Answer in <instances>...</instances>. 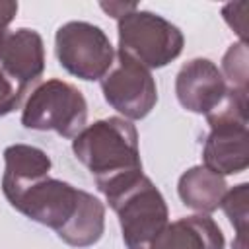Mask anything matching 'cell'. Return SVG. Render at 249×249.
Here are the masks:
<instances>
[{"label":"cell","instance_id":"6da1fadb","mask_svg":"<svg viewBox=\"0 0 249 249\" xmlns=\"http://www.w3.org/2000/svg\"><path fill=\"white\" fill-rule=\"evenodd\" d=\"M72 152L93 175L105 198L142 175L138 132L123 117H107L86 124L72 138Z\"/></svg>","mask_w":249,"mask_h":249},{"label":"cell","instance_id":"7a4b0ae2","mask_svg":"<svg viewBox=\"0 0 249 249\" xmlns=\"http://www.w3.org/2000/svg\"><path fill=\"white\" fill-rule=\"evenodd\" d=\"M210 134L202 148V165L218 175H235L249 167L247 93L230 89L222 103L206 115Z\"/></svg>","mask_w":249,"mask_h":249},{"label":"cell","instance_id":"3957f363","mask_svg":"<svg viewBox=\"0 0 249 249\" xmlns=\"http://www.w3.org/2000/svg\"><path fill=\"white\" fill-rule=\"evenodd\" d=\"M117 212L126 249H152L169 224L163 195L144 173L107 198Z\"/></svg>","mask_w":249,"mask_h":249},{"label":"cell","instance_id":"277c9868","mask_svg":"<svg viewBox=\"0 0 249 249\" xmlns=\"http://www.w3.org/2000/svg\"><path fill=\"white\" fill-rule=\"evenodd\" d=\"M117 51L128 54L148 70L167 66L181 54L185 45L183 31L177 25L140 8L117 19Z\"/></svg>","mask_w":249,"mask_h":249},{"label":"cell","instance_id":"5b68a950","mask_svg":"<svg viewBox=\"0 0 249 249\" xmlns=\"http://www.w3.org/2000/svg\"><path fill=\"white\" fill-rule=\"evenodd\" d=\"M88 121L84 93L64 80L39 82L27 95L21 109V124L31 130H53L64 138H74Z\"/></svg>","mask_w":249,"mask_h":249},{"label":"cell","instance_id":"8992f818","mask_svg":"<svg viewBox=\"0 0 249 249\" xmlns=\"http://www.w3.org/2000/svg\"><path fill=\"white\" fill-rule=\"evenodd\" d=\"M2 193L6 200L25 218L54 231L62 230L70 222L82 196V189L51 175L2 183Z\"/></svg>","mask_w":249,"mask_h":249},{"label":"cell","instance_id":"52a82bcc","mask_svg":"<svg viewBox=\"0 0 249 249\" xmlns=\"http://www.w3.org/2000/svg\"><path fill=\"white\" fill-rule=\"evenodd\" d=\"M54 53L58 64L72 76L101 80L115 62V49L107 33L89 21H68L56 29Z\"/></svg>","mask_w":249,"mask_h":249},{"label":"cell","instance_id":"ba28073f","mask_svg":"<svg viewBox=\"0 0 249 249\" xmlns=\"http://www.w3.org/2000/svg\"><path fill=\"white\" fill-rule=\"evenodd\" d=\"M99 82L105 101L126 121L144 119L158 103L152 72L124 53H115L113 66Z\"/></svg>","mask_w":249,"mask_h":249},{"label":"cell","instance_id":"9c48e42d","mask_svg":"<svg viewBox=\"0 0 249 249\" xmlns=\"http://www.w3.org/2000/svg\"><path fill=\"white\" fill-rule=\"evenodd\" d=\"M228 91L220 68L208 58H193L181 66L175 78V93L183 109L208 115L224 99Z\"/></svg>","mask_w":249,"mask_h":249},{"label":"cell","instance_id":"30bf717a","mask_svg":"<svg viewBox=\"0 0 249 249\" xmlns=\"http://www.w3.org/2000/svg\"><path fill=\"white\" fill-rule=\"evenodd\" d=\"M2 72L19 86L25 93L39 82L45 72V45L43 37L29 27L10 31L0 56Z\"/></svg>","mask_w":249,"mask_h":249},{"label":"cell","instance_id":"8fae6325","mask_svg":"<svg viewBox=\"0 0 249 249\" xmlns=\"http://www.w3.org/2000/svg\"><path fill=\"white\" fill-rule=\"evenodd\" d=\"M220 226L208 214L179 218L161 231L152 249H224Z\"/></svg>","mask_w":249,"mask_h":249},{"label":"cell","instance_id":"7c38bea8","mask_svg":"<svg viewBox=\"0 0 249 249\" xmlns=\"http://www.w3.org/2000/svg\"><path fill=\"white\" fill-rule=\"evenodd\" d=\"M226 191V179L204 165L189 167L177 183V193L183 204L200 214H210L218 210Z\"/></svg>","mask_w":249,"mask_h":249},{"label":"cell","instance_id":"4fadbf2b","mask_svg":"<svg viewBox=\"0 0 249 249\" xmlns=\"http://www.w3.org/2000/svg\"><path fill=\"white\" fill-rule=\"evenodd\" d=\"M103 230H105V204L97 196L82 191L78 210L74 212L70 222L56 231V235L70 247L84 249L97 243L103 235Z\"/></svg>","mask_w":249,"mask_h":249},{"label":"cell","instance_id":"5bb4252c","mask_svg":"<svg viewBox=\"0 0 249 249\" xmlns=\"http://www.w3.org/2000/svg\"><path fill=\"white\" fill-rule=\"evenodd\" d=\"M247 200H249V185L239 183L233 189L226 191V195L220 202L228 220L237 230V239L231 245L233 249H245V230H247V214H249Z\"/></svg>","mask_w":249,"mask_h":249},{"label":"cell","instance_id":"9a60e30c","mask_svg":"<svg viewBox=\"0 0 249 249\" xmlns=\"http://www.w3.org/2000/svg\"><path fill=\"white\" fill-rule=\"evenodd\" d=\"M220 72L230 89L247 93V47L243 41L230 45V49L222 58Z\"/></svg>","mask_w":249,"mask_h":249},{"label":"cell","instance_id":"2e32d148","mask_svg":"<svg viewBox=\"0 0 249 249\" xmlns=\"http://www.w3.org/2000/svg\"><path fill=\"white\" fill-rule=\"evenodd\" d=\"M25 91L19 89L18 84H14L2 70H0V117L12 113L14 109L19 107Z\"/></svg>","mask_w":249,"mask_h":249},{"label":"cell","instance_id":"e0dca14e","mask_svg":"<svg viewBox=\"0 0 249 249\" xmlns=\"http://www.w3.org/2000/svg\"><path fill=\"white\" fill-rule=\"evenodd\" d=\"M18 14V2L12 0H0V56H2V49L8 37V25L12 23V19Z\"/></svg>","mask_w":249,"mask_h":249},{"label":"cell","instance_id":"ac0fdd59","mask_svg":"<svg viewBox=\"0 0 249 249\" xmlns=\"http://www.w3.org/2000/svg\"><path fill=\"white\" fill-rule=\"evenodd\" d=\"M101 8L105 10V12H109V16H113V18H121V16H124V14H128V12H132V10H136L138 8V4H123V2H113V4H101Z\"/></svg>","mask_w":249,"mask_h":249}]
</instances>
